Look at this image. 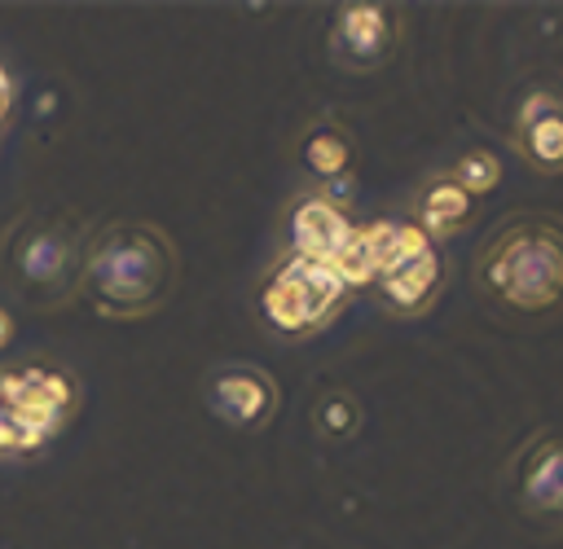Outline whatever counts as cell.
Here are the masks:
<instances>
[{
  "instance_id": "1",
  "label": "cell",
  "mask_w": 563,
  "mask_h": 549,
  "mask_svg": "<svg viewBox=\"0 0 563 549\" xmlns=\"http://www.w3.org/2000/svg\"><path fill=\"white\" fill-rule=\"evenodd\" d=\"M479 299L515 321L541 325L563 312V220L554 215H515L497 228L475 259Z\"/></svg>"
},
{
  "instance_id": "2",
  "label": "cell",
  "mask_w": 563,
  "mask_h": 549,
  "mask_svg": "<svg viewBox=\"0 0 563 549\" xmlns=\"http://www.w3.org/2000/svg\"><path fill=\"white\" fill-rule=\"evenodd\" d=\"M176 259L158 228L119 224L88 255V290L106 316H141L163 303Z\"/></svg>"
},
{
  "instance_id": "3",
  "label": "cell",
  "mask_w": 563,
  "mask_h": 549,
  "mask_svg": "<svg viewBox=\"0 0 563 549\" xmlns=\"http://www.w3.org/2000/svg\"><path fill=\"white\" fill-rule=\"evenodd\" d=\"M70 386L62 373H9L0 378V452H26L44 444L70 413Z\"/></svg>"
},
{
  "instance_id": "4",
  "label": "cell",
  "mask_w": 563,
  "mask_h": 549,
  "mask_svg": "<svg viewBox=\"0 0 563 549\" xmlns=\"http://www.w3.org/2000/svg\"><path fill=\"white\" fill-rule=\"evenodd\" d=\"M347 285L330 264H312V259H290L260 294V312L273 329L282 334H303L317 329L321 321H330V312L343 303Z\"/></svg>"
},
{
  "instance_id": "5",
  "label": "cell",
  "mask_w": 563,
  "mask_h": 549,
  "mask_svg": "<svg viewBox=\"0 0 563 549\" xmlns=\"http://www.w3.org/2000/svg\"><path fill=\"white\" fill-rule=\"evenodd\" d=\"M510 492L532 527L563 536V430H541L519 448Z\"/></svg>"
},
{
  "instance_id": "6",
  "label": "cell",
  "mask_w": 563,
  "mask_h": 549,
  "mask_svg": "<svg viewBox=\"0 0 563 549\" xmlns=\"http://www.w3.org/2000/svg\"><path fill=\"white\" fill-rule=\"evenodd\" d=\"M510 145L532 171L563 176V79L559 75L528 83L510 123Z\"/></svg>"
},
{
  "instance_id": "7",
  "label": "cell",
  "mask_w": 563,
  "mask_h": 549,
  "mask_svg": "<svg viewBox=\"0 0 563 549\" xmlns=\"http://www.w3.org/2000/svg\"><path fill=\"white\" fill-rule=\"evenodd\" d=\"M400 44V13L391 4H343L330 26V57L343 70H374Z\"/></svg>"
},
{
  "instance_id": "8",
  "label": "cell",
  "mask_w": 563,
  "mask_h": 549,
  "mask_svg": "<svg viewBox=\"0 0 563 549\" xmlns=\"http://www.w3.org/2000/svg\"><path fill=\"white\" fill-rule=\"evenodd\" d=\"M207 404H211V413H220L229 426L255 430V426H264L268 413L277 408V386H273L268 373L246 369V365H233V369L211 373V382H207Z\"/></svg>"
},
{
  "instance_id": "9",
  "label": "cell",
  "mask_w": 563,
  "mask_h": 549,
  "mask_svg": "<svg viewBox=\"0 0 563 549\" xmlns=\"http://www.w3.org/2000/svg\"><path fill=\"white\" fill-rule=\"evenodd\" d=\"M352 220L321 193V198H303L290 215V246H295V259H312V264H330L343 242L352 237Z\"/></svg>"
},
{
  "instance_id": "10",
  "label": "cell",
  "mask_w": 563,
  "mask_h": 549,
  "mask_svg": "<svg viewBox=\"0 0 563 549\" xmlns=\"http://www.w3.org/2000/svg\"><path fill=\"white\" fill-rule=\"evenodd\" d=\"M440 281H444V264H440L435 246H427L422 255H413V259H405L400 268L383 272L374 285H378V299H383L396 316H413V312H422V307L435 303Z\"/></svg>"
},
{
  "instance_id": "11",
  "label": "cell",
  "mask_w": 563,
  "mask_h": 549,
  "mask_svg": "<svg viewBox=\"0 0 563 549\" xmlns=\"http://www.w3.org/2000/svg\"><path fill=\"white\" fill-rule=\"evenodd\" d=\"M466 220H471V198L462 193V184L453 176H431L413 202V224L422 228V237L444 242V237L462 233Z\"/></svg>"
},
{
  "instance_id": "12",
  "label": "cell",
  "mask_w": 563,
  "mask_h": 549,
  "mask_svg": "<svg viewBox=\"0 0 563 549\" xmlns=\"http://www.w3.org/2000/svg\"><path fill=\"white\" fill-rule=\"evenodd\" d=\"M299 154H303V167H308L325 189L343 193V189L352 184L356 149H352V141H347V132H343L339 123H317V127L303 136Z\"/></svg>"
},
{
  "instance_id": "13",
  "label": "cell",
  "mask_w": 563,
  "mask_h": 549,
  "mask_svg": "<svg viewBox=\"0 0 563 549\" xmlns=\"http://www.w3.org/2000/svg\"><path fill=\"white\" fill-rule=\"evenodd\" d=\"M361 246H365V259H369V277L378 281L383 272L422 255L431 242L422 237L418 224H369V228H361Z\"/></svg>"
},
{
  "instance_id": "14",
  "label": "cell",
  "mask_w": 563,
  "mask_h": 549,
  "mask_svg": "<svg viewBox=\"0 0 563 549\" xmlns=\"http://www.w3.org/2000/svg\"><path fill=\"white\" fill-rule=\"evenodd\" d=\"M449 176L462 184V193H466V198H479V193H488V189L497 184L501 163H497V154H493V149H466Z\"/></svg>"
},
{
  "instance_id": "15",
  "label": "cell",
  "mask_w": 563,
  "mask_h": 549,
  "mask_svg": "<svg viewBox=\"0 0 563 549\" xmlns=\"http://www.w3.org/2000/svg\"><path fill=\"white\" fill-rule=\"evenodd\" d=\"M317 426H325V435H352L356 430V404L347 395H330L317 408Z\"/></svg>"
},
{
  "instance_id": "16",
  "label": "cell",
  "mask_w": 563,
  "mask_h": 549,
  "mask_svg": "<svg viewBox=\"0 0 563 549\" xmlns=\"http://www.w3.org/2000/svg\"><path fill=\"white\" fill-rule=\"evenodd\" d=\"M9 338V316H0V343Z\"/></svg>"
}]
</instances>
